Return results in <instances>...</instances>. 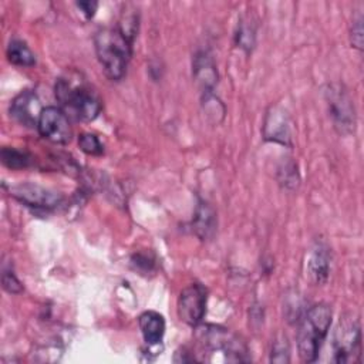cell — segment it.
<instances>
[{"mask_svg":"<svg viewBox=\"0 0 364 364\" xmlns=\"http://www.w3.org/2000/svg\"><path fill=\"white\" fill-rule=\"evenodd\" d=\"M326 102L328 105L330 117L337 131L343 135L354 132L355 111L348 92L340 84H328L326 91Z\"/></svg>","mask_w":364,"mask_h":364,"instance_id":"5","label":"cell"},{"mask_svg":"<svg viewBox=\"0 0 364 364\" xmlns=\"http://www.w3.org/2000/svg\"><path fill=\"white\" fill-rule=\"evenodd\" d=\"M7 58L11 64L20 67H31L36 64V57L33 51L27 47V44L21 40H11L7 46Z\"/></svg>","mask_w":364,"mask_h":364,"instance_id":"14","label":"cell"},{"mask_svg":"<svg viewBox=\"0 0 364 364\" xmlns=\"http://www.w3.org/2000/svg\"><path fill=\"white\" fill-rule=\"evenodd\" d=\"M78 146L87 155H101L104 152L101 141L94 134H81L78 136Z\"/></svg>","mask_w":364,"mask_h":364,"instance_id":"18","label":"cell"},{"mask_svg":"<svg viewBox=\"0 0 364 364\" xmlns=\"http://www.w3.org/2000/svg\"><path fill=\"white\" fill-rule=\"evenodd\" d=\"M54 92L60 108L68 118L92 121L101 111V102L97 94L84 81H73L70 77H61L55 82Z\"/></svg>","mask_w":364,"mask_h":364,"instance_id":"2","label":"cell"},{"mask_svg":"<svg viewBox=\"0 0 364 364\" xmlns=\"http://www.w3.org/2000/svg\"><path fill=\"white\" fill-rule=\"evenodd\" d=\"M263 135L267 141L280 142L283 145H290V128L287 115L283 109L277 107H272L264 119Z\"/></svg>","mask_w":364,"mask_h":364,"instance_id":"10","label":"cell"},{"mask_svg":"<svg viewBox=\"0 0 364 364\" xmlns=\"http://www.w3.org/2000/svg\"><path fill=\"white\" fill-rule=\"evenodd\" d=\"M132 264L141 273H148L155 269V259L148 253H138L132 257Z\"/></svg>","mask_w":364,"mask_h":364,"instance_id":"21","label":"cell"},{"mask_svg":"<svg viewBox=\"0 0 364 364\" xmlns=\"http://www.w3.org/2000/svg\"><path fill=\"white\" fill-rule=\"evenodd\" d=\"M1 162L10 169H23L31 165L33 156L27 151L4 146L0 152Z\"/></svg>","mask_w":364,"mask_h":364,"instance_id":"15","label":"cell"},{"mask_svg":"<svg viewBox=\"0 0 364 364\" xmlns=\"http://www.w3.org/2000/svg\"><path fill=\"white\" fill-rule=\"evenodd\" d=\"M330 324L331 310L323 303L310 307L300 318L297 330V350L304 363L316 361Z\"/></svg>","mask_w":364,"mask_h":364,"instance_id":"3","label":"cell"},{"mask_svg":"<svg viewBox=\"0 0 364 364\" xmlns=\"http://www.w3.org/2000/svg\"><path fill=\"white\" fill-rule=\"evenodd\" d=\"M333 360L338 364L358 361L361 354V330L353 314L340 317L333 336Z\"/></svg>","mask_w":364,"mask_h":364,"instance_id":"4","label":"cell"},{"mask_svg":"<svg viewBox=\"0 0 364 364\" xmlns=\"http://www.w3.org/2000/svg\"><path fill=\"white\" fill-rule=\"evenodd\" d=\"M77 7L81 10V13L87 17V18H91L94 14H95V10L98 7V3L97 1H78L75 3Z\"/></svg>","mask_w":364,"mask_h":364,"instance_id":"23","label":"cell"},{"mask_svg":"<svg viewBox=\"0 0 364 364\" xmlns=\"http://www.w3.org/2000/svg\"><path fill=\"white\" fill-rule=\"evenodd\" d=\"M208 290L200 283H192L185 287L178 297V316L189 324L198 326L206 311Z\"/></svg>","mask_w":364,"mask_h":364,"instance_id":"7","label":"cell"},{"mask_svg":"<svg viewBox=\"0 0 364 364\" xmlns=\"http://www.w3.org/2000/svg\"><path fill=\"white\" fill-rule=\"evenodd\" d=\"M193 74H195L196 80L202 84L205 91H210L212 87L218 81V74H216L213 61L210 60V57L206 53H199L195 57Z\"/></svg>","mask_w":364,"mask_h":364,"instance_id":"12","label":"cell"},{"mask_svg":"<svg viewBox=\"0 0 364 364\" xmlns=\"http://www.w3.org/2000/svg\"><path fill=\"white\" fill-rule=\"evenodd\" d=\"M132 43L134 40L117 26L97 31L94 37L95 53L109 80L119 81L125 75L132 54Z\"/></svg>","mask_w":364,"mask_h":364,"instance_id":"1","label":"cell"},{"mask_svg":"<svg viewBox=\"0 0 364 364\" xmlns=\"http://www.w3.org/2000/svg\"><path fill=\"white\" fill-rule=\"evenodd\" d=\"M10 195L17 200H20L21 203H24L26 206L43 209V210L54 209L63 200L58 192L47 189L37 183H31V182H24V183L11 186Z\"/></svg>","mask_w":364,"mask_h":364,"instance_id":"8","label":"cell"},{"mask_svg":"<svg viewBox=\"0 0 364 364\" xmlns=\"http://www.w3.org/2000/svg\"><path fill=\"white\" fill-rule=\"evenodd\" d=\"M330 272V257L328 252L323 246H317L309 262V274L314 283L321 284L327 280Z\"/></svg>","mask_w":364,"mask_h":364,"instance_id":"13","label":"cell"},{"mask_svg":"<svg viewBox=\"0 0 364 364\" xmlns=\"http://www.w3.org/2000/svg\"><path fill=\"white\" fill-rule=\"evenodd\" d=\"M37 129L44 139L58 145L68 144L73 136L68 117L60 107L43 108L37 121Z\"/></svg>","mask_w":364,"mask_h":364,"instance_id":"6","label":"cell"},{"mask_svg":"<svg viewBox=\"0 0 364 364\" xmlns=\"http://www.w3.org/2000/svg\"><path fill=\"white\" fill-rule=\"evenodd\" d=\"M256 30L255 24L249 18H242L236 31V44L246 51H250L255 46Z\"/></svg>","mask_w":364,"mask_h":364,"instance_id":"16","label":"cell"},{"mask_svg":"<svg viewBox=\"0 0 364 364\" xmlns=\"http://www.w3.org/2000/svg\"><path fill=\"white\" fill-rule=\"evenodd\" d=\"M138 323H139V328H141L142 337L146 344L155 346L162 341V337L165 333V320L159 313L152 311V310L144 311L139 316Z\"/></svg>","mask_w":364,"mask_h":364,"instance_id":"11","label":"cell"},{"mask_svg":"<svg viewBox=\"0 0 364 364\" xmlns=\"http://www.w3.org/2000/svg\"><path fill=\"white\" fill-rule=\"evenodd\" d=\"M195 229L200 237H208L209 232L213 229V213L206 206V203H200L195 218Z\"/></svg>","mask_w":364,"mask_h":364,"instance_id":"17","label":"cell"},{"mask_svg":"<svg viewBox=\"0 0 364 364\" xmlns=\"http://www.w3.org/2000/svg\"><path fill=\"white\" fill-rule=\"evenodd\" d=\"M1 283H3L4 290L9 291V293H11V294H17V293L23 291V286H21V283L18 282V279L14 276L13 272L4 270V272H3V276H1Z\"/></svg>","mask_w":364,"mask_h":364,"instance_id":"22","label":"cell"},{"mask_svg":"<svg viewBox=\"0 0 364 364\" xmlns=\"http://www.w3.org/2000/svg\"><path fill=\"white\" fill-rule=\"evenodd\" d=\"M41 111L40 101L31 90L21 91L10 104V117L24 127L37 125Z\"/></svg>","mask_w":364,"mask_h":364,"instance_id":"9","label":"cell"},{"mask_svg":"<svg viewBox=\"0 0 364 364\" xmlns=\"http://www.w3.org/2000/svg\"><path fill=\"white\" fill-rule=\"evenodd\" d=\"M351 44L361 50L363 48V14L358 13L355 17H353V21H351Z\"/></svg>","mask_w":364,"mask_h":364,"instance_id":"20","label":"cell"},{"mask_svg":"<svg viewBox=\"0 0 364 364\" xmlns=\"http://www.w3.org/2000/svg\"><path fill=\"white\" fill-rule=\"evenodd\" d=\"M270 360L273 363H289L290 361V348L286 337H282L280 340H276L272 348Z\"/></svg>","mask_w":364,"mask_h":364,"instance_id":"19","label":"cell"}]
</instances>
